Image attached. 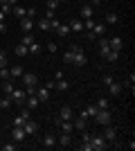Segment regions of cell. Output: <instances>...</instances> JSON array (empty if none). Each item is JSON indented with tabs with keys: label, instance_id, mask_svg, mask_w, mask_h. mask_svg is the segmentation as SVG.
Instances as JSON below:
<instances>
[{
	"label": "cell",
	"instance_id": "obj_1",
	"mask_svg": "<svg viewBox=\"0 0 135 151\" xmlns=\"http://www.w3.org/2000/svg\"><path fill=\"white\" fill-rule=\"evenodd\" d=\"M95 122L99 126H106V124H113V113H110V108H99L95 115Z\"/></svg>",
	"mask_w": 135,
	"mask_h": 151
},
{
	"label": "cell",
	"instance_id": "obj_2",
	"mask_svg": "<svg viewBox=\"0 0 135 151\" xmlns=\"http://www.w3.org/2000/svg\"><path fill=\"white\" fill-rule=\"evenodd\" d=\"M70 50H72V63H74V65H79V68H81V65H86V63H88V57H86V52L81 50V47L72 45Z\"/></svg>",
	"mask_w": 135,
	"mask_h": 151
},
{
	"label": "cell",
	"instance_id": "obj_3",
	"mask_svg": "<svg viewBox=\"0 0 135 151\" xmlns=\"http://www.w3.org/2000/svg\"><path fill=\"white\" fill-rule=\"evenodd\" d=\"M90 147H92V151H104L108 147V142L104 140V135H90Z\"/></svg>",
	"mask_w": 135,
	"mask_h": 151
},
{
	"label": "cell",
	"instance_id": "obj_4",
	"mask_svg": "<svg viewBox=\"0 0 135 151\" xmlns=\"http://www.w3.org/2000/svg\"><path fill=\"white\" fill-rule=\"evenodd\" d=\"M9 97H11V104H18V106H23V104H25V99H27L25 90H18V88H14L11 93H9Z\"/></svg>",
	"mask_w": 135,
	"mask_h": 151
},
{
	"label": "cell",
	"instance_id": "obj_5",
	"mask_svg": "<svg viewBox=\"0 0 135 151\" xmlns=\"http://www.w3.org/2000/svg\"><path fill=\"white\" fill-rule=\"evenodd\" d=\"M104 140H106V142H115V140H117V129L113 124L104 126Z\"/></svg>",
	"mask_w": 135,
	"mask_h": 151
},
{
	"label": "cell",
	"instance_id": "obj_6",
	"mask_svg": "<svg viewBox=\"0 0 135 151\" xmlns=\"http://www.w3.org/2000/svg\"><path fill=\"white\" fill-rule=\"evenodd\" d=\"M79 16H81V20H88L95 16V9H92V5L90 2H86V5H81V12H79Z\"/></svg>",
	"mask_w": 135,
	"mask_h": 151
},
{
	"label": "cell",
	"instance_id": "obj_7",
	"mask_svg": "<svg viewBox=\"0 0 135 151\" xmlns=\"http://www.w3.org/2000/svg\"><path fill=\"white\" fill-rule=\"evenodd\" d=\"M11 138H14V142H23V140L27 138L25 129H23V126H14L11 129Z\"/></svg>",
	"mask_w": 135,
	"mask_h": 151
},
{
	"label": "cell",
	"instance_id": "obj_8",
	"mask_svg": "<svg viewBox=\"0 0 135 151\" xmlns=\"http://www.w3.org/2000/svg\"><path fill=\"white\" fill-rule=\"evenodd\" d=\"M20 79H23V83H25V88H27V86H36V83H39V77L34 75V72H23Z\"/></svg>",
	"mask_w": 135,
	"mask_h": 151
},
{
	"label": "cell",
	"instance_id": "obj_9",
	"mask_svg": "<svg viewBox=\"0 0 135 151\" xmlns=\"http://www.w3.org/2000/svg\"><path fill=\"white\" fill-rule=\"evenodd\" d=\"M106 34V23H95L92 25V32H90L88 38H95V36H104Z\"/></svg>",
	"mask_w": 135,
	"mask_h": 151
},
{
	"label": "cell",
	"instance_id": "obj_10",
	"mask_svg": "<svg viewBox=\"0 0 135 151\" xmlns=\"http://www.w3.org/2000/svg\"><path fill=\"white\" fill-rule=\"evenodd\" d=\"M56 145L59 147H70L72 145V133H61V135H56Z\"/></svg>",
	"mask_w": 135,
	"mask_h": 151
},
{
	"label": "cell",
	"instance_id": "obj_11",
	"mask_svg": "<svg viewBox=\"0 0 135 151\" xmlns=\"http://www.w3.org/2000/svg\"><path fill=\"white\" fill-rule=\"evenodd\" d=\"M43 147L45 149H54L56 147V133H47L43 138Z\"/></svg>",
	"mask_w": 135,
	"mask_h": 151
},
{
	"label": "cell",
	"instance_id": "obj_12",
	"mask_svg": "<svg viewBox=\"0 0 135 151\" xmlns=\"http://www.w3.org/2000/svg\"><path fill=\"white\" fill-rule=\"evenodd\" d=\"M74 117V111H72L70 106H61V111H59V117L56 120H72Z\"/></svg>",
	"mask_w": 135,
	"mask_h": 151
},
{
	"label": "cell",
	"instance_id": "obj_13",
	"mask_svg": "<svg viewBox=\"0 0 135 151\" xmlns=\"http://www.w3.org/2000/svg\"><path fill=\"white\" fill-rule=\"evenodd\" d=\"M108 45H110V50L122 52V47H124V41H122L119 36H113V38H108Z\"/></svg>",
	"mask_w": 135,
	"mask_h": 151
},
{
	"label": "cell",
	"instance_id": "obj_14",
	"mask_svg": "<svg viewBox=\"0 0 135 151\" xmlns=\"http://www.w3.org/2000/svg\"><path fill=\"white\" fill-rule=\"evenodd\" d=\"M32 27H34V18H20V29H23V34H29L32 32Z\"/></svg>",
	"mask_w": 135,
	"mask_h": 151
},
{
	"label": "cell",
	"instance_id": "obj_15",
	"mask_svg": "<svg viewBox=\"0 0 135 151\" xmlns=\"http://www.w3.org/2000/svg\"><path fill=\"white\" fill-rule=\"evenodd\" d=\"M68 27H70V32H77V34H81V32H84V20L72 18L70 23H68Z\"/></svg>",
	"mask_w": 135,
	"mask_h": 151
},
{
	"label": "cell",
	"instance_id": "obj_16",
	"mask_svg": "<svg viewBox=\"0 0 135 151\" xmlns=\"http://www.w3.org/2000/svg\"><path fill=\"white\" fill-rule=\"evenodd\" d=\"M56 124L61 126V131H63V133H72V131H74L72 120H56Z\"/></svg>",
	"mask_w": 135,
	"mask_h": 151
},
{
	"label": "cell",
	"instance_id": "obj_17",
	"mask_svg": "<svg viewBox=\"0 0 135 151\" xmlns=\"http://www.w3.org/2000/svg\"><path fill=\"white\" fill-rule=\"evenodd\" d=\"M108 52H110L108 38H106V36H99V54H101V57H106V54H108Z\"/></svg>",
	"mask_w": 135,
	"mask_h": 151
},
{
	"label": "cell",
	"instance_id": "obj_18",
	"mask_svg": "<svg viewBox=\"0 0 135 151\" xmlns=\"http://www.w3.org/2000/svg\"><path fill=\"white\" fill-rule=\"evenodd\" d=\"M23 129H25V133H27V135H34V133L39 131V124H36L34 120H27L25 124H23Z\"/></svg>",
	"mask_w": 135,
	"mask_h": 151
},
{
	"label": "cell",
	"instance_id": "obj_19",
	"mask_svg": "<svg viewBox=\"0 0 135 151\" xmlns=\"http://www.w3.org/2000/svg\"><path fill=\"white\" fill-rule=\"evenodd\" d=\"M36 99H39L41 104H45V101L50 99V90L47 88H36Z\"/></svg>",
	"mask_w": 135,
	"mask_h": 151
},
{
	"label": "cell",
	"instance_id": "obj_20",
	"mask_svg": "<svg viewBox=\"0 0 135 151\" xmlns=\"http://www.w3.org/2000/svg\"><path fill=\"white\" fill-rule=\"evenodd\" d=\"M104 23H106V25H117V23H119V16H117L115 12H108V14H106V20H104Z\"/></svg>",
	"mask_w": 135,
	"mask_h": 151
},
{
	"label": "cell",
	"instance_id": "obj_21",
	"mask_svg": "<svg viewBox=\"0 0 135 151\" xmlns=\"http://www.w3.org/2000/svg\"><path fill=\"white\" fill-rule=\"evenodd\" d=\"M25 101H27V108H29V111H32V108H39V106H41V101L36 99V95H29Z\"/></svg>",
	"mask_w": 135,
	"mask_h": 151
},
{
	"label": "cell",
	"instance_id": "obj_22",
	"mask_svg": "<svg viewBox=\"0 0 135 151\" xmlns=\"http://www.w3.org/2000/svg\"><path fill=\"white\" fill-rule=\"evenodd\" d=\"M23 72H25V70L20 68V65H14V68H9V75H11V79H20V77H23Z\"/></svg>",
	"mask_w": 135,
	"mask_h": 151
},
{
	"label": "cell",
	"instance_id": "obj_23",
	"mask_svg": "<svg viewBox=\"0 0 135 151\" xmlns=\"http://www.w3.org/2000/svg\"><path fill=\"white\" fill-rule=\"evenodd\" d=\"M11 14L16 16V18H25L27 9H25V7H18V5H16V7H11Z\"/></svg>",
	"mask_w": 135,
	"mask_h": 151
},
{
	"label": "cell",
	"instance_id": "obj_24",
	"mask_svg": "<svg viewBox=\"0 0 135 151\" xmlns=\"http://www.w3.org/2000/svg\"><path fill=\"white\" fill-rule=\"evenodd\" d=\"M54 88H56V90H68V88H70V83L65 81V79H54Z\"/></svg>",
	"mask_w": 135,
	"mask_h": 151
},
{
	"label": "cell",
	"instance_id": "obj_25",
	"mask_svg": "<svg viewBox=\"0 0 135 151\" xmlns=\"http://www.w3.org/2000/svg\"><path fill=\"white\" fill-rule=\"evenodd\" d=\"M72 124H74V129H77V131H86V129H88V124H86V120H84V117H79V120H74Z\"/></svg>",
	"mask_w": 135,
	"mask_h": 151
},
{
	"label": "cell",
	"instance_id": "obj_26",
	"mask_svg": "<svg viewBox=\"0 0 135 151\" xmlns=\"http://www.w3.org/2000/svg\"><path fill=\"white\" fill-rule=\"evenodd\" d=\"M2 90H5V95H9L14 90V81L11 79H2Z\"/></svg>",
	"mask_w": 135,
	"mask_h": 151
},
{
	"label": "cell",
	"instance_id": "obj_27",
	"mask_svg": "<svg viewBox=\"0 0 135 151\" xmlns=\"http://www.w3.org/2000/svg\"><path fill=\"white\" fill-rule=\"evenodd\" d=\"M95 106H97V108H110V101H108V97H99Z\"/></svg>",
	"mask_w": 135,
	"mask_h": 151
},
{
	"label": "cell",
	"instance_id": "obj_28",
	"mask_svg": "<svg viewBox=\"0 0 135 151\" xmlns=\"http://www.w3.org/2000/svg\"><path fill=\"white\" fill-rule=\"evenodd\" d=\"M108 90H110V95H119L122 93V86L117 81H113V83H108Z\"/></svg>",
	"mask_w": 135,
	"mask_h": 151
},
{
	"label": "cell",
	"instance_id": "obj_29",
	"mask_svg": "<svg viewBox=\"0 0 135 151\" xmlns=\"http://www.w3.org/2000/svg\"><path fill=\"white\" fill-rule=\"evenodd\" d=\"M97 111H99V108H97L95 104H90V106H86V108H84V113L88 115V117H95V115H97Z\"/></svg>",
	"mask_w": 135,
	"mask_h": 151
},
{
	"label": "cell",
	"instance_id": "obj_30",
	"mask_svg": "<svg viewBox=\"0 0 135 151\" xmlns=\"http://www.w3.org/2000/svg\"><path fill=\"white\" fill-rule=\"evenodd\" d=\"M36 25H39V29H41V32H50V20H47V18H41Z\"/></svg>",
	"mask_w": 135,
	"mask_h": 151
},
{
	"label": "cell",
	"instance_id": "obj_31",
	"mask_svg": "<svg viewBox=\"0 0 135 151\" xmlns=\"http://www.w3.org/2000/svg\"><path fill=\"white\" fill-rule=\"evenodd\" d=\"M25 54H29V50H27V45H16V57H25Z\"/></svg>",
	"mask_w": 135,
	"mask_h": 151
},
{
	"label": "cell",
	"instance_id": "obj_32",
	"mask_svg": "<svg viewBox=\"0 0 135 151\" xmlns=\"http://www.w3.org/2000/svg\"><path fill=\"white\" fill-rule=\"evenodd\" d=\"M56 32H59V36H68V34H70V27H68V25H63V23H61Z\"/></svg>",
	"mask_w": 135,
	"mask_h": 151
},
{
	"label": "cell",
	"instance_id": "obj_33",
	"mask_svg": "<svg viewBox=\"0 0 135 151\" xmlns=\"http://www.w3.org/2000/svg\"><path fill=\"white\" fill-rule=\"evenodd\" d=\"M104 59H106V61H117V59H119V52L110 50V52H108V54H106V57H104Z\"/></svg>",
	"mask_w": 135,
	"mask_h": 151
},
{
	"label": "cell",
	"instance_id": "obj_34",
	"mask_svg": "<svg viewBox=\"0 0 135 151\" xmlns=\"http://www.w3.org/2000/svg\"><path fill=\"white\" fill-rule=\"evenodd\" d=\"M0 79H11V75H9V68H7V65H2V68H0Z\"/></svg>",
	"mask_w": 135,
	"mask_h": 151
},
{
	"label": "cell",
	"instance_id": "obj_35",
	"mask_svg": "<svg viewBox=\"0 0 135 151\" xmlns=\"http://www.w3.org/2000/svg\"><path fill=\"white\" fill-rule=\"evenodd\" d=\"M32 43H36V41H34V36H32V34H25V36H23V45H27V47H29Z\"/></svg>",
	"mask_w": 135,
	"mask_h": 151
},
{
	"label": "cell",
	"instance_id": "obj_36",
	"mask_svg": "<svg viewBox=\"0 0 135 151\" xmlns=\"http://www.w3.org/2000/svg\"><path fill=\"white\" fill-rule=\"evenodd\" d=\"M92 25H95V20H92V18H88V20H84V29H86V32H88V34H90V32H92Z\"/></svg>",
	"mask_w": 135,
	"mask_h": 151
},
{
	"label": "cell",
	"instance_id": "obj_37",
	"mask_svg": "<svg viewBox=\"0 0 135 151\" xmlns=\"http://www.w3.org/2000/svg\"><path fill=\"white\" fill-rule=\"evenodd\" d=\"M36 14H39V12H36V7H27L25 16H27V18H36Z\"/></svg>",
	"mask_w": 135,
	"mask_h": 151
},
{
	"label": "cell",
	"instance_id": "obj_38",
	"mask_svg": "<svg viewBox=\"0 0 135 151\" xmlns=\"http://www.w3.org/2000/svg\"><path fill=\"white\" fill-rule=\"evenodd\" d=\"M0 12H2V14L7 16V14H11V7L7 5V2H0Z\"/></svg>",
	"mask_w": 135,
	"mask_h": 151
},
{
	"label": "cell",
	"instance_id": "obj_39",
	"mask_svg": "<svg viewBox=\"0 0 135 151\" xmlns=\"http://www.w3.org/2000/svg\"><path fill=\"white\" fill-rule=\"evenodd\" d=\"M25 122L27 120H23V115H16V117H14V126H23Z\"/></svg>",
	"mask_w": 135,
	"mask_h": 151
},
{
	"label": "cell",
	"instance_id": "obj_40",
	"mask_svg": "<svg viewBox=\"0 0 135 151\" xmlns=\"http://www.w3.org/2000/svg\"><path fill=\"white\" fill-rule=\"evenodd\" d=\"M56 7H59V0H47V9L56 12Z\"/></svg>",
	"mask_w": 135,
	"mask_h": 151
},
{
	"label": "cell",
	"instance_id": "obj_41",
	"mask_svg": "<svg viewBox=\"0 0 135 151\" xmlns=\"http://www.w3.org/2000/svg\"><path fill=\"white\" fill-rule=\"evenodd\" d=\"M27 50H29V54H36V52L41 50V45H39V43H32L29 47H27Z\"/></svg>",
	"mask_w": 135,
	"mask_h": 151
},
{
	"label": "cell",
	"instance_id": "obj_42",
	"mask_svg": "<svg viewBox=\"0 0 135 151\" xmlns=\"http://www.w3.org/2000/svg\"><path fill=\"white\" fill-rule=\"evenodd\" d=\"M59 25H61V23H59L56 18H52V20H50V29H54V32H56V29H59Z\"/></svg>",
	"mask_w": 135,
	"mask_h": 151
},
{
	"label": "cell",
	"instance_id": "obj_43",
	"mask_svg": "<svg viewBox=\"0 0 135 151\" xmlns=\"http://www.w3.org/2000/svg\"><path fill=\"white\" fill-rule=\"evenodd\" d=\"M2 149H5V151H16V149H18V142H14V145H5Z\"/></svg>",
	"mask_w": 135,
	"mask_h": 151
},
{
	"label": "cell",
	"instance_id": "obj_44",
	"mask_svg": "<svg viewBox=\"0 0 135 151\" xmlns=\"http://www.w3.org/2000/svg\"><path fill=\"white\" fill-rule=\"evenodd\" d=\"M63 61H65V63H72V50H68V52L63 54Z\"/></svg>",
	"mask_w": 135,
	"mask_h": 151
},
{
	"label": "cell",
	"instance_id": "obj_45",
	"mask_svg": "<svg viewBox=\"0 0 135 151\" xmlns=\"http://www.w3.org/2000/svg\"><path fill=\"white\" fill-rule=\"evenodd\" d=\"M2 65H7V54L0 50V68H2Z\"/></svg>",
	"mask_w": 135,
	"mask_h": 151
},
{
	"label": "cell",
	"instance_id": "obj_46",
	"mask_svg": "<svg viewBox=\"0 0 135 151\" xmlns=\"http://www.w3.org/2000/svg\"><path fill=\"white\" fill-rule=\"evenodd\" d=\"M101 81L106 83V86H108V83H113V81H115V79H113V77H110V75H104V77H101Z\"/></svg>",
	"mask_w": 135,
	"mask_h": 151
},
{
	"label": "cell",
	"instance_id": "obj_47",
	"mask_svg": "<svg viewBox=\"0 0 135 151\" xmlns=\"http://www.w3.org/2000/svg\"><path fill=\"white\" fill-rule=\"evenodd\" d=\"M56 50H59V45H56V43H47V52H52V54H54Z\"/></svg>",
	"mask_w": 135,
	"mask_h": 151
},
{
	"label": "cell",
	"instance_id": "obj_48",
	"mask_svg": "<svg viewBox=\"0 0 135 151\" xmlns=\"http://www.w3.org/2000/svg\"><path fill=\"white\" fill-rule=\"evenodd\" d=\"M54 16H56V12H52V9H47V12H45V18H47V20H52Z\"/></svg>",
	"mask_w": 135,
	"mask_h": 151
},
{
	"label": "cell",
	"instance_id": "obj_49",
	"mask_svg": "<svg viewBox=\"0 0 135 151\" xmlns=\"http://www.w3.org/2000/svg\"><path fill=\"white\" fill-rule=\"evenodd\" d=\"M90 5H92V9H97V7L101 5V0H90Z\"/></svg>",
	"mask_w": 135,
	"mask_h": 151
},
{
	"label": "cell",
	"instance_id": "obj_50",
	"mask_svg": "<svg viewBox=\"0 0 135 151\" xmlns=\"http://www.w3.org/2000/svg\"><path fill=\"white\" fill-rule=\"evenodd\" d=\"M0 32H2V34L7 32V25H5V23H0Z\"/></svg>",
	"mask_w": 135,
	"mask_h": 151
},
{
	"label": "cell",
	"instance_id": "obj_51",
	"mask_svg": "<svg viewBox=\"0 0 135 151\" xmlns=\"http://www.w3.org/2000/svg\"><path fill=\"white\" fill-rule=\"evenodd\" d=\"M0 23H5V14L0 12Z\"/></svg>",
	"mask_w": 135,
	"mask_h": 151
}]
</instances>
